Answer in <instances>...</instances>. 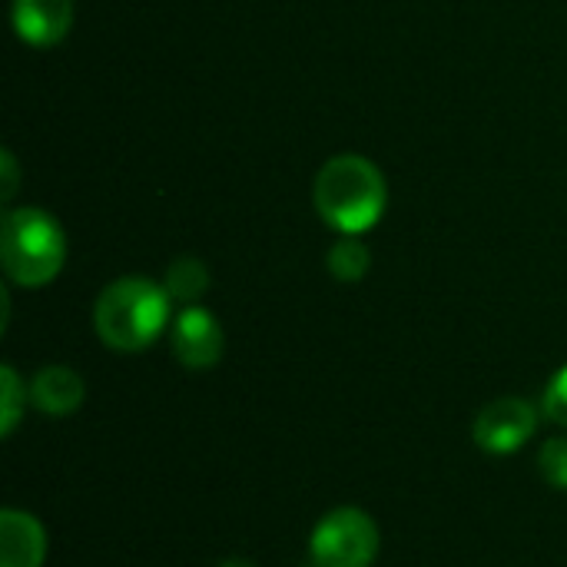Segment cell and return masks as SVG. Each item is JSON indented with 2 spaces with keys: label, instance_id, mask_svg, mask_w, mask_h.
Listing matches in <instances>:
<instances>
[{
  "label": "cell",
  "instance_id": "obj_1",
  "mask_svg": "<svg viewBox=\"0 0 567 567\" xmlns=\"http://www.w3.org/2000/svg\"><path fill=\"white\" fill-rule=\"evenodd\" d=\"M312 203L326 226H332L342 236H359L372 229L385 213V176L372 159L359 153L332 156L316 176Z\"/></svg>",
  "mask_w": 567,
  "mask_h": 567
},
{
  "label": "cell",
  "instance_id": "obj_2",
  "mask_svg": "<svg viewBox=\"0 0 567 567\" xmlns=\"http://www.w3.org/2000/svg\"><path fill=\"white\" fill-rule=\"evenodd\" d=\"M169 292L143 276L110 282L93 309V326L103 346L116 352H143L156 342L169 319Z\"/></svg>",
  "mask_w": 567,
  "mask_h": 567
},
{
  "label": "cell",
  "instance_id": "obj_7",
  "mask_svg": "<svg viewBox=\"0 0 567 567\" xmlns=\"http://www.w3.org/2000/svg\"><path fill=\"white\" fill-rule=\"evenodd\" d=\"M73 27V0H13V30L30 47H53Z\"/></svg>",
  "mask_w": 567,
  "mask_h": 567
},
{
  "label": "cell",
  "instance_id": "obj_14",
  "mask_svg": "<svg viewBox=\"0 0 567 567\" xmlns=\"http://www.w3.org/2000/svg\"><path fill=\"white\" fill-rule=\"evenodd\" d=\"M545 415L567 429V365L545 389Z\"/></svg>",
  "mask_w": 567,
  "mask_h": 567
},
{
  "label": "cell",
  "instance_id": "obj_12",
  "mask_svg": "<svg viewBox=\"0 0 567 567\" xmlns=\"http://www.w3.org/2000/svg\"><path fill=\"white\" fill-rule=\"evenodd\" d=\"M23 402H27V385L17 379V372L10 365H3L0 369V432L3 435H10L17 429Z\"/></svg>",
  "mask_w": 567,
  "mask_h": 567
},
{
  "label": "cell",
  "instance_id": "obj_9",
  "mask_svg": "<svg viewBox=\"0 0 567 567\" xmlns=\"http://www.w3.org/2000/svg\"><path fill=\"white\" fill-rule=\"evenodd\" d=\"M83 395H86L83 379L66 365H47L30 382V402L53 419L73 415L83 405Z\"/></svg>",
  "mask_w": 567,
  "mask_h": 567
},
{
  "label": "cell",
  "instance_id": "obj_17",
  "mask_svg": "<svg viewBox=\"0 0 567 567\" xmlns=\"http://www.w3.org/2000/svg\"><path fill=\"white\" fill-rule=\"evenodd\" d=\"M302 567H319V565H312V561H306V565H302Z\"/></svg>",
  "mask_w": 567,
  "mask_h": 567
},
{
  "label": "cell",
  "instance_id": "obj_10",
  "mask_svg": "<svg viewBox=\"0 0 567 567\" xmlns=\"http://www.w3.org/2000/svg\"><path fill=\"white\" fill-rule=\"evenodd\" d=\"M163 286H166L169 299L189 306V302H196V299L209 289V269H206V262L196 259V256H179V259H173V266L166 269Z\"/></svg>",
  "mask_w": 567,
  "mask_h": 567
},
{
  "label": "cell",
  "instance_id": "obj_8",
  "mask_svg": "<svg viewBox=\"0 0 567 567\" xmlns=\"http://www.w3.org/2000/svg\"><path fill=\"white\" fill-rule=\"evenodd\" d=\"M47 555L43 525L17 508L0 515V567H40Z\"/></svg>",
  "mask_w": 567,
  "mask_h": 567
},
{
  "label": "cell",
  "instance_id": "obj_15",
  "mask_svg": "<svg viewBox=\"0 0 567 567\" xmlns=\"http://www.w3.org/2000/svg\"><path fill=\"white\" fill-rule=\"evenodd\" d=\"M17 183H20V169H17V159L10 150L0 153V203H10L13 193H17Z\"/></svg>",
  "mask_w": 567,
  "mask_h": 567
},
{
  "label": "cell",
  "instance_id": "obj_11",
  "mask_svg": "<svg viewBox=\"0 0 567 567\" xmlns=\"http://www.w3.org/2000/svg\"><path fill=\"white\" fill-rule=\"evenodd\" d=\"M372 266V252L362 239L355 236H342L332 249H329V272L339 282H359Z\"/></svg>",
  "mask_w": 567,
  "mask_h": 567
},
{
  "label": "cell",
  "instance_id": "obj_6",
  "mask_svg": "<svg viewBox=\"0 0 567 567\" xmlns=\"http://www.w3.org/2000/svg\"><path fill=\"white\" fill-rule=\"evenodd\" d=\"M226 339H223V326L213 312L199 309V306H186L176 322H173V355L179 359V365L186 369H213L223 359Z\"/></svg>",
  "mask_w": 567,
  "mask_h": 567
},
{
  "label": "cell",
  "instance_id": "obj_5",
  "mask_svg": "<svg viewBox=\"0 0 567 567\" xmlns=\"http://www.w3.org/2000/svg\"><path fill=\"white\" fill-rule=\"evenodd\" d=\"M535 429H538L535 405L512 395V399L488 402L478 412L472 435H475V445L485 449L488 455H512V452L525 449V442L535 435Z\"/></svg>",
  "mask_w": 567,
  "mask_h": 567
},
{
  "label": "cell",
  "instance_id": "obj_16",
  "mask_svg": "<svg viewBox=\"0 0 567 567\" xmlns=\"http://www.w3.org/2000/svg\"><path fill=\"white\" fill-rule=\"evenodd\" d=\"M219 567H256V565H249V561H239V558H233V561H226V565H219Z\"/></svg>",
  "mask_w": 567,
  "mask_h": 567
},
{
  "label": "cell",
  "instance_id": "obj_3",
  "mask_svg": "<svg viewBox=\"0 0 567 567\" xmlns=\"http://www.w3.org/2000/svg\"><path fill=\"white\" fill-rule=\"evenodd\" d=\"M66 259V239L60 223L37 209H10L0 223V262L7 279L23 289H40L53 282Z\"/></svg>",
  "mask_w": 567,
  "mask_h": 567
},
{
  "label": "cell",
  "instance_id": "obj_4",
  "mask_svg": "<svg viewBox=\"0 0 567 567\" xmlns=\"http://www.w3.org/2000/svg\"><path fill=\"white\" fill-rule=\"evenodd\" d=\"M375 555L379 528L359 508L329 512L309 538V561L319 567H369Z\"/></svg>",
  "mask_w": 567,
  "mask_h": 567
},
{
  "label": "cell",
  "instance_id": "obj_13",
  "mask_svg": "<svg viewBox=\"0 0 567 567\" xmlns=\"http://www.w3.org/2000/svg\"><path fill=\"white\" fill-rule=\"evenodd\" d=\"M538 468L551 488L567 492V439H548L538 452Z\"/></svg>",
  "mask_w": 567,
  "mask_h": 567
}]
</instances>
